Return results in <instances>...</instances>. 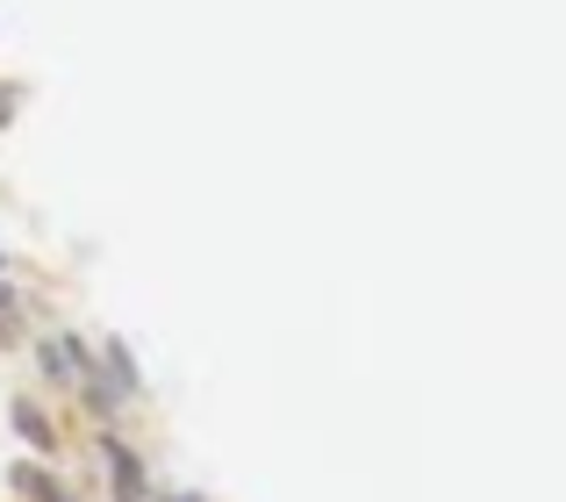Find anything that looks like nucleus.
<instances>
[{
    "instance_id": "obj_1",
    "label": "nucleus",
    "mask_w": 566,
    "mask_h": 502,
    "mask_svg": "<svg viewBox=\"0 0 566 502\" xmlns=\"http://www.w3.org/2000/svg\"><path fill=\"white\" fill-rule=\"evenodd\" d=\"M101 460H108V495L115 502H151V467L137 460V446L115 431H101Z\"/></svg>"
},
{
    "instance_id": "obj_2",
    "label": "nucleus",
    "mask_w": 566,
    "mask_h": 502,
    "mask_svg": "<svg viewBox=\"0 0 566 502\" xmlns=\"http://www.w3.org/2000/svg\"><path fill=\"white\" fill-rule=\"evenodd\" d=\"M8 423H14V438H22L36 460H57V423H51V409H43L36 395H14V402H8Z\"/></svg>"
},
{
    "instance_id": "obj_3",
    "label": "nucleus",
    "mask_w": 566,
    "mask_h": 502,
    "mask_svg": "<svg viewBox=\"0 0 566 502\" xmlns=\"http://www.w3.org/2000/svg\"><path fill=\"white\" fill-rule=\"evenodd\" d=\"M94 366H101V380H108L123 402H137V395H144V366H137V352H129V337H101Z\"/></svg>"
},
{
    "instance_id": "obj_4",
    "label": "nucleus",
    "mask_w": 566,
    "mask_h": 502,
    "mask_svg": "<svg viewBox=\"0 0 566 502\" xmlns=\"http://www.w3.org/2000/svg\"><path fill=\"white\" fill-rule=\"evenodd\" d=\"M8 481H14V495H22V502H72V489L51 474V460H14Z\"/></svg>"
},
{
    "instance_id": "obj_5",
    "label": "nucleus",
    "mask_w": 566,
    "mask_h": 502,
    "mask_svg": "<svg viewBox=\"0 0 566 502\" xmlns=\"http://www.w3.org/2000/svg\"><path fill=\"white\" fill-rule=\"evenodd\" d=\"M72 388H80V402H86V417H94V423H101V431H108V423H115V417H123V395H115V388H108V380H101V366H86V374H80V380H72Z\"/></svg>"
},
{
    "instance_id": "obj_6",
    "label": "nucleus",
    "mask_w": 566,
    "mask_h": 502,
    "mask_svg": "<svg viewBox=\"0 0 566 502\" xmlns=\"http://www.w3.org/2000/svg\"><path fill=\"white\" fill-rule=\"evenodd\" d=\"M36 366H43V374H51V388H72V380H80V374H72V359H65V337H36Z\"/></svg>"
},
{
    "instance_id": "obj_7",
    "label": "nucleus",
    "mask_w": 566,
    "mask_h": 502,
    "mask_svg": "<svg viewBox=\"0 0 566 502\" xmlns=\"http://www.w3.org/2000/svg\"><path fill=\"white\" fill-rule=\"evenodd\" d=\"M14 115H22V86H0V129H8Z\"/></svg>"
},
{
    "instance_id": "obj_8",
    "label": "nucleus",
    "mask_w": 566,
    "mask_h": 502,
    "mask_svg": "<svg viewBox=\"0 0 566 502\" xmlns=\"http://www.w3.org/2000/svg\"><path fill=\"white\" fill-rule=\"evenodd\" d=\"M158 502H208V495H193V489H172V495H158Z\"/></svg>"
},
{
    "instance_id": "obj_9",
    "label": "nucleus",
    "mask_w": 566,
    "mask_h": 502,
    "mask_svg": "<svg viewBox=\"0 0 566 502\" xmlns=\"http://www.w3.org/2000/svg\"><path fill=\"white\" fill-rule=\"evenodd\" d=\"M0 280H8V251H0Z\"/></svg>"
}]
</instances>
